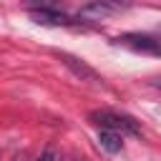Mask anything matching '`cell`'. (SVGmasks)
I'll list each match as a JSON object with an SVG mask.
<instances>
[{
	"label": "cell",
	"mask_w": 161,
	"mask_h": 161,
	"mask_svg": "<svg viewBox=\"0 0 161 161\" xmlns=\"http://www.w3.org/2000/svg\"><path fill=\"white\" fill-rule=\"evenodd\" d=\"M55 55H58V60H60L75 78H80V80H86V83H96V86L103 83V78H101L86 60H80V58H75V55H70V53H65V50H58Z\"/></svg>",
	"instance_id": "cell-2"
},
{
	"label": "cell",
	"mask_w": 161,
	"mask_h": 161,
	"mask_svg": "<svg viewBox=\"0 0 161 161\" xmlns=\"http://www.w3.org/2000/svg\"><path fill=\"white\" fill-rule=\"evenodd\" d=\"M111 13H113L111 8H106V5H101V3H96V0H91L86 8L78 10V18H83V20H101V18L111 15Z\"/></svg>",
	"instance_id": "cell-6"
},
{
	"label": "cell",
	"mask_w": 161,
	"mask_h": 161,
	"mask_svg": "<svg viewBox=\"0 0 161 161\" xmlns=\"http://www.w3.org/2000/svg\"><path fill=\"white\" fill-rule=\"evenodd\" d=\"M88 118H91L96 126H101V128L118 131L121 136H123V133H141L133 118L121 116V113H113V111H106V108H103V111H91V113H88Z\"/></svg>",
	"instance_id": "cell-1"
},
{
	"label": "cell",
	"mask_w": 161,
	"mask_h": 161,
	"mask_svg": "<svg viewBox=\"0 0 161 161\" xmlns=\"http://www.w3.org/2000/svg\"><path fill=\"white\" fill-rule=\"evenodd\" d=\"M30 20L45 28H60V25H70V18L58 13V10H30Z\"/></svg>",
	"instance_id": "cell-4"
},
{
	"label": "cell",
	"mask_w": 161,
	"mask_h": 161,
	"mask_svg": "<svg viewBox=\"0 0 161 161\" xmlns=\"http://www.w3.org/2000/svg\"><path fill=\"white\" fill-rule=\"evenodd\" d=\"M25 5L30 10H55L58 8L55 0H25Z\"/></svg>",
	"instance_id": "cell-7"
},
{
	"label": "cell",
	"mask_w": 161,
	"mask_h": 161,
	"mask_svg": "<svg viewBox=\"0 0 161 161\" xmlns=\"http://www.w3.org/2000/svg\"><path fill=\"white\" fill-rule=\"evenodd\" d=\"M96 3H101V5H106L111 10H126V8H131V0H96Z\"/></svg>",
	"instance_id": "cell-8"
},
{
	"label": "cell",
	"mask_w": 161,
	"mask_h": 161,
	"mask_svg": "<svg viewBox=\"0 0 161 161\" xmlns=\"http://www.w3.org/2000/svg\"><path fill=\"white\" fill-rule=\"evenodd\" d=\"M118 45L123 48H131V50H138V53H151L156 55L158 48H161V40L158 38H151V35H141V33H126L121 38H116Z\"/></svg>",
	"instance_id": "cell-3"
},
{
	"label": "cell",
	"mask_w": 161,
	"mask_h": 161,
	"mask_svg": "<svg viewBox=\"0 0 161 161\" xmlns=\"http://www.w3.org/2000/svg\"><path fill=\"white\" fill-rule=\"evenodd\" d=\"M73 161H75V158H73Z\"/></svg>",
	"instance_id": "cell-11"
},
{
	"label": "cell",
	"mask_w": 161,
	"mask_h": 161,
	"mask_svg": "<svg viewBox=\"0 0 161 161\" xmlns=\"http://www.w3.org/2000/svg\"><path fill=\"white\" fill-rule=\"evenodd\" d=\"M98 143H101L103 151H108V153H118V151L123 148V136H121L118 131L101 128V133H98Z\"/></svg>",
	"instance_id": "cell-5"
},
{
	"label": "cell",
	"mask_w": 161,
	"mask_h": 161,
	"mask_svg": "<svg viewBox=\"0 0 161 161\" xmlns=\"http://www.w3.org/2000/svg\"><path fill=\"white\" fill-rule=\"evenodd\" d=\"M38 161H55V148H50V146H48V148L38 156Z\"/></svg>",
	"instance_id": "cell-9"
},
{
	"label": "cell",
	"mask_w": 161,
	"mask_h": 161,
	"mask_svg": "<svg viewBox=\"0 0 161 161\" xmlns=\"http://www.w3.org/2000/svg\"><path fill=\"white\" fill-rule=\"evenodd\" d=\"M156 55H161V48H158V53H156Z\"/></svg>",
	"instance_id": "cell-10"
}]
</instances>
